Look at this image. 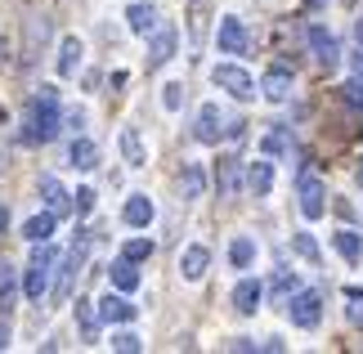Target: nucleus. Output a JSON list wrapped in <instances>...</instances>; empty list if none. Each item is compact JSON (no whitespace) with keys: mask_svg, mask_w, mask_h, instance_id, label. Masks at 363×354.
I'll list each match as a JSON object with an SVG mask.
<instances>
[{"mask_svg":"<svg viewBox=\"0 0 363 354\" xmlns=\"http://www.w3.org/2000/svg\"><path fill=\"white\" fill-rule=\"evenodd\" d=\"M310 50H314V59L323 63L328 72H332V67L341 63V45H337V36H332L323 23H314V27H310Z\"/></svg>","mask_w":363,"mask_h":354,"instance_id":"9","label":"nucleus"},{"mask_svg":"<svg viewBox=\"0 0 363 354\" xmlns=\"http://www.w3.org/2000/svg\"><path fill=\"white\" fill-rule=\"evenodd\" d=\"M260 296H264V287L256 278H242L238 287H233V309H238V314H256L260 309Z\"/></svg>","mask_w":363,"mask_h":354,"instance_id":"16","label":"nucleus"},{"mask_svg":"<svg viewBox=\"0 0 363 354\" xmlns=\"http://www.w3.org/2000/svg\"><path fill=\"white\" fill-rule=\"evenodd\" d=\"M179 189H184V197L193 202V197L206 193V171L202 166H184V175H179Z\"/></svg>","mask_w":363,"mask_h":354,"instance_id":"26","label":"nucleus"},{"mask_svg":"<svg viewBox=\"0 0 363 354\" xmlns=\"http://www.w3.org/2000/svg\"><path fill=\"white\" fill-rule=\"evenodd\" d=\"M121 220L130 224V229H148V224H152V202H148L144 193H130V197H125V206H121Z\"/></svg>","mask_w":363,"mask_h":354,"instance_id":"12","label":"nucleus"},{"mask_svg":"<svg viewBox=\"0 0 363 354\" xmlns=\"http://www.w3.org/2000/svg\"><path fill=\"white\" fill-rule=\"evenodd\" d=\"M86 251H90V229H81V233H77V243H72V251H67V260H63L59 282H54V296H59V301H67V296H72L77 274H81V265H86Z\"/></svg>","mask_w":363,"mask_h":354,"instance_id":"4","label":"nucleus"},{"mask_svg":"<svg viewBox=\"0 0 363 354\" xmlns=\"http://www.w3.org/2000/svg\"><path fill=\"white\" fill-rule=\"evenodd\" d=\"M247 189L256 193V197L269 193V189H274V162H264V157L251 162V166H247Z\"/></svg>","mask_w":363,"mask_h":354,"instance_id":"19","label":"nucleus"},{"mask_svg":"<svg viewBox=\"0 0 363 354\" xmlns=\"http://www.w3.org/2000/svg\"><path fill=\"white\" fill-rule=\"evenodd\" d=\"M72 197H77V211H81V216H86V211L94 206V189H77Z\"/></svg>","mask_w":363,"mask_h":354,"instance_id":"36","label":"nucleus"},{"mask_svg":"<svg viewBox=\"0 0 363 354\" xmlns=\"http://www.w3.org/2000/svg\"><path fill=\"white\" fill-rule=\"evenodd\" d=\"M287 314H291V323L296 328H318L323 323V296L318 292H291V301H287Z\"/></svg>","mask_w":363,"mask_h":354,"instance_id":"6","label":"nucleus"},{"mask_svg":"<svg viewBox=\"0 0 363 354\" xmlns=\"http://www.w3.org/2000/svg\"><path fill=\"white\" fill-rule=\"evenodd\" d=\"M350 63H354V77H363V50L354 54V59H350Z\"/></svg>","mask_w":363,"mask_h":354,"instance_id":"38","label":"nucleus"},{"mask_svg":"<svg viewBox=\"0 0 363 354\" xmlns=\"http://www.w3.org/2000/svg\"><path fill=\"white\" fill-rule=\"evenodd\" d=\"M77 323H81V332H86V341H90L94 328H99V305H94V301H77Z\"/></svg>","mask_w":363,"mask_h":354,"instance_id":"28","label":"nucleus"},{"mask_svg":"<svg viewBox=\"0 0 363 354\" xmlns=\"http://www.w3.org/2000/svg\"><path fill=\"white\" fill-rule=\"evenodd\" d=\"M113 350H121V354H139V350H144V341H139L135 332H117V336H113Z\"/></svg>","mask_w":363,"mask_h":354,"instance_id":"33","label":"nucleus"},{"mask_svg":"<svg viewBox=\"0 0 363 354\" xmlns=\"http://www.w3.org/2000/svg\"><path fill=\"white\" fill-rule=\"evenodd\" d=\"M291 247H296V251H301V256L310 260V265H318V243H314L310 233H296V238H291Z\"/></svg>","mask_w":363,"mask_h":354,"instance_id":"32","label":"nucleus"},{"mask_svg":"<svg viewBox=\"0 0 363 354\" xmlns=\"http://www.w3.org/2000/svg\"><path fill=\"white\" fill-rule=\"evenodd\" d=\"M332 247H337V251H341V260H350V265H359V260H363V238H359L354 229L332 233Z\"/></svg>","mask_w":363,"mask_h":354,"instance_id":"20","label":"nucleus"},{"mask_svg":"<svg viewBox=\"0 0 363 354\" xmlns=\"http://www.w3.org/2000/svg\"><path fill=\"white\" fill-rule=\"evenodd\" d=\"M251 260H256V243H251V238H233V243H229V265L247 269Z\"/></svg>","mask_w":363,"mask_h":354,"instance_id":"27","label":"nucleus"},{"mask_svg":"<svg viewBox=\"0 0 363 354\" xmlns=\"http://www.w3.org/2000/svg\"><path fill=\"white\" fill-rule=\"evenodd\" d=\"M206 265H211V251H206L202 243H193V247H184V256H179V274H184L189 282H198L206 274Z\"/></svg>","mask_w":363,"mask_h":354,"instance_id":"15","label":"nucleus"},{"mask_svg":"<svg viewBox=\"0 0 363 354\" xmlns=\"http://www.w3.org/2000/svg\"><path fill=\"white\" fill-rule=\"evenodd\" d=\"M81 54H86V45H81V36H63V45H59V77H77V67H81Z\"/></svg>","mask_w":363,"mask_h":354,"instance_id":"17","label":"nucleus"},{"mask_svg":"<svg viewBox=\"0 0 363 354\" xmlns=\"http://www.w3.org/2000/svg\"><path fill=\"white\" fill-rule=\"evenodd\" d=\"M162 104H166V112H175L179 104H184V86H179V81H171V86L162 90Z\"/></svg>","mask_w":363,"mask_h":354,"instance_id":"34","label":"nucleus"},{"mask_svg":"<svg viewBox=\"0 0 363 354\" xmlns=\"http://www.w3.org/2000/svg\"><path fill=\"white\" fill-rule=\"evenodd\" d=\"M5 224H9V211H5V206H0V233H5Z\"/></svg>","mask_w":363,"mask_h":354,"instance_id":"40","label":"nucleus"},{"mask_svg":"<svg viewBox=\"0 0 363 354\" xmlns=\"http://www.w3.org/2000/svg\"><path fill=\"white\" fill-rule=\"evenodd\" d=\"M260 94L269 99V104H283V99L291 94V72H287V67H269L264 81H260Z\"/></svg>","mask_w":363,"mask_h":354,"instance_id":"14","label":"nucleus"},{"mask_svg":"<svg viewBox=\"0 0 363 354\" xmlns=\"http://www.w3.org/2000/svg\"><path fill=\"white\" fill-rule=\"evenodd\" d=\"M175 45H179V32L171 23H157L152 27V45H148V67H162L175 59Z\"/></svg>","mask_w":363,"mask_h":354,"instance_id":"8","label":"nucleus"},{"mask_svg":"<svg viewBox=\"0 0 363 354\" xmlns=\"http://www.w3.org/2000/svg\"><path fill=\"white\" fill-rule=\"evenodd\" d=\"M341 99H345V104H350V108H359V112H363V77L345 81V86H341Z\"/></svg>","mask_w":363,"mask_h":354,"instance_id":"31","label":"nucleus"},{"mask_svg":"<svg viewBox=\"0 0 363 354\" xmlns=\"http://www.w3.org/2000/svg\"><path fill=\"white\" fill-rule=\"evenodd\" d=\"M99 319H104V323H125V319H135V305L125 301V292L104 296V301H99Z\"/></svg>","mask_w":363,"mask_h":354,"instance_id":"18","label":"nucleus"},{"mask_svg":"<svg viewBox=\"0 0 363 354\" xmlns=\"http://www.w3.org/2000/svg\"><path fill=\"white\" fill-rule=\"evenodd\" d=\"M310 5H314V9H318V5H323V0H310Z\"/></svg>","mask_w":363,"mask_h":354,"instance_id":"41","label":"nucleus"},{"mask_svg":"<svg viewBox=\"0 0 363 354\" xmlns=\"http://www.w3.org/2000/svg\"><path fill=\"white\" fill-rule=\"evenodd\" d=\"M220 135H229V126H225V117H220V108H216V104H202L198 117H193V139H198V144H220Z\"/></svg>","mask_w":363,"mask_h":354,"instance_id":"7","label":"nucleus"},{"mask_svg":"<svg viewBox=\"0 0 363 354\" xmlns=\"http://www.w3.org/2000/svg\"><path fill=\"white\" fill-rule=\"evenodd\" d=\"M242 50H247L242 18H220V54H242Z\"/></svg>","mask_w":363,"mask_h":354,"instance_id":"13","label":"nucleus"},{"mask_svg":"<svg viewBox=\"0 0 363 354\" xmlns=\"http://www.w3.org/2000/svg\"><path fill=\"white\" fill-rule=\"evenodd\" d=\"M9 345V323H0V350Z\"/></svg>","mask_w":363,"mask_h":354,"instance_id":"37","label":"nucleus"},{"mask_svg":"<svg viewBox=\"0 0 363 354\" xmlns=\"http://www.w3.org/2000/svg\"><path fill=\"white\" fill-rule=\"evenodd\" d=\"M359 184H363V166H359Z\"/></svg>","mask_w":363,"mask_h":354,"instance_id":"42","label":"nucleus"},{"mask_svg":"<svg viewBox=\"0 0 363 354\" xmlns=\"http://www.w3.org/2000/svg\"><path fill=\"white\" fill-rule=\"evenodd\" d=\"M54 224H59V216H54V211H45V216H32V220L23 224V238H27V243H50Z\"/></svg>","mask_w":363,"mask_h":354,"instance_id":"21","label":"nucleus"},{"mask_svg":"<svg viewBox=\"0 0 363 354\" xmlns=\"http://www.w3.org/2000/svg\"><path fill=\"white\" fill-rule=\"evenodd\" d=\"M291 292H296V278H291V274H278L274 278V296H291Z\"/></svg>","mask_w":363,"mask_h":354,"instance_id":"35","label":"nucleus"},{"mask_svg":"<svg viewBox=\"0 0 363 354\" xmlns=\"http://www.w3.org/2000/svg\"><path fill=\"white\" fill-rule=\"evenodd\" d=\"M67 157H72L77 171H94V166H99V148H94V139H77Z\"/></svg>","mask_w":363,"mask_h":354,"instance_id":"24","label":"nucleus"},{"mask_svg":"<svg viewBox=\"0 0 363 354\" xmlns=\"http://www.w3.org/2000/svg\"><path fill=\"white\" fill-rule=\"evenodd\" d=\"M40 197H45V206L54 211V216H67V211H77V197L67 193L63 184L54 179V175H45V179H40Z\"/></svg>","mask_w":363,"mask_h":354,"instance_id":"10","label":"nucleus"},{"mask_svg":"<svg viewBox=\"0 0 363 354\" xmlns=\"http://www.w3.org/2000/svg\"><path fill=\"white\" fill-rule=\"evenodd\" d=\"M59 90L40 86L32 99H27V112H23V139L27 144H50L59 135Z\"/></svg>","mask_w":363,"mask_h":354,"instance_id":"1","label":"nucleus"},{"mask_svg":"<svg viewBox=\"0 0 363 354\" xmlns=\"http://www.w3.org/2000/svg\"><path fill=\"white\" fill-rule=\"evenodd\" d=\"M211 81L225 94H233V99H256V81H251V72L247 67H238V63H216V72H211Z\"/></svg>","mask_w":363,"mask_h":354,"instance_id":"5","label":"nucleus"},{"mask_svg":"<svg viewBox=\"0 0 363 354\" xmlns=\"http://www.w3.org/2000/svg\"><path fill=\"white\" fill-rule=\"evenodd\" d=\"M108 278H113L117 292H135V287H139V269H135V260H125V256L108 269Z\"/></svg>","mask_w":363,"mask_h":354,"instance_id":"22","label":"nucleus"},{"mask_svg":"<svg viewBox=\"0 0 363 354\" xmlns=\"http://www.w3.org/2000/svg\"><path fill=\"white\" fill-rule=\"evenodd\" d=\"M354 40H359V50H363V18L354 23Z\"/></svg>","mask_w":363,"mask_h":354,"instance_id":"39","label":"nucleus"},{"mask_svg":"<svg viewBox=\"0 0 363 354\" xmlns=\"http://www.w3.org/2000/svg\"><path fill=\"white\" fill-rule=\"evenodd\" d=\"M296 202H301V216L305 220H323L328 189H323V179H318L314 171H301V179H296Z\"/></svg>","mask_w":363,"mask_h":354,"instance_id":"3","label":"nucleus"},{"mask_svg":"<svg viewBox=\"0 0 363 354\" xmlns=\"http://www.w3.org/2000/svg\"><path fill=\"white\" fill-rule=\"evenodd\" d=\"M287 148H291V139L283 131H269V135H264V157H278V153H287Z\"/></svg>","mask_w":363,"mask_h":354,"instance_id":"30","label":"nucleus"},{"mask_svg":"<svg viewBox=\"0 0 363 354\" xmlns=\"http://www.w3.org/2000/svg\"><path fill=\"white\" fill-rule=\"evenodd\" d=\"M121 157H125V166H144V162H148L144 139H139V131H130V126L121 131Z\"/></svg>","mask_w":363,"mask_h":354,"instance_id":"23","label":"nucleus"},{"mask_svg":"<svg viewBox=\"0 0 363 354\" xmlns=\"http://www.w3.org/2000/svg\"><path fill=\"white\" fill-rule=\"evenodd\" d=\"M216 184H220V197L238 193V157H225V162L216 166Z\"/></svg>","mask_w":363,"mask_h":354,"instance_id":"25","label":"nucleus"},{"mask_svg":"<svg viewBox=\"0 0 363 354\" xmlns=\"http://www.w3.org/2000/svg\"><path fill=\"white\" fill-rule=\"evenodd\" d=\"M125 23H130L135 36H152V27H157V5H148V0H135V5L125 9Z\"/></svg>","mask_w":363,"mask_h":354,"instance_id":"11","label":"nucleus"},{"mask_svg":"<svg viewBox=\"0 0 363 354\" xmlns=\"http://www.w3.org/2000/svg\"><path fill=\"white\" fill-rule=\"evenodd\" d=\"M50 269H54V247L36 243V256L23 269V296L27 301H40V296L50 292Z\"/></svg>","mask_w":363,"mask_h":354,"instance_id":"2","label":"nucleus"},{"mask_svg":"<svg viewBox=\"0 0 363 354\" xmlns=\"http://www.w3.org/2000/svg\"><path fill=\"white\" fill-rule=\"evenodd\" d=\"M121 256L139 265V260H148V256H152V243H148V238H135V243H125V247H121Z\"/></svg>","mask_w":363,"mask_h":354,"instance_id":"29","label":"nucleus"}]
</instances>
